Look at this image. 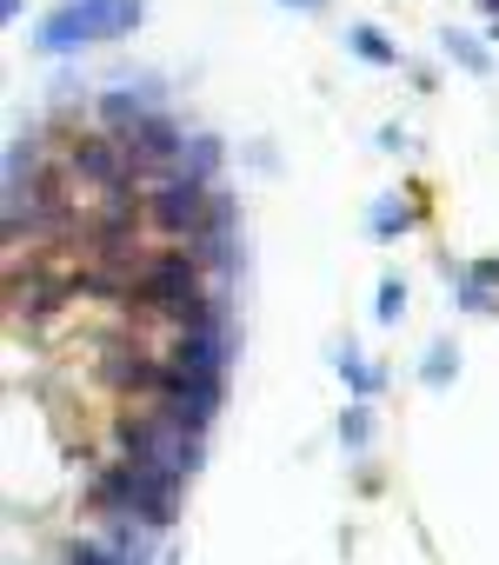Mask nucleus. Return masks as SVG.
Masks as SVG:
<instances>
[{
	"mask_svg": "<svg viewBox=\"0 0 499 565\" xmlns=\"http://www.w3.org/2000/svg\"><path fill=\"white\" fill-rule=\"evenodd\" d=\"M87 499H94L107 519H127V525L160 532V525H173V512H180V479L160 472V466H140V459H114V466L94 472Z\"/></svg>",
	"mask_w": 499,
	"mask_h": 565,
	"instance_id": "1",
	"label": "nucleus"
},
{
	"mask_svg": "<svg viewBox=\"0 0 499 565\" xmlns=\"http://www.w3.org/2000/svg\"><path fill=\"white\" fill-rule=\"evenodd\" d=\"M140 28V0H67L34 28L41 54H81L94 41H127Z\"/></svg>",
	"mask_w": 499,
	"mask_h": 565,
	"instance_id": "2",
	"label": "nucleus"
},
{
	"mask_svg": "<svg viewBox=\"0 0 499 565\" xmlns=\"http://www.w3.org/2000/svg\"><path fill=\"white\" fill-rule=\"evenodd\" d=\"M140 213L153 233L193 246L206 233V213H213V186L193 180V173H160V180H140Z\"/></svg>",
	"mask_w": 499,
	"mask_h": 565,
	"instance_id": "3",
	"label": "nucleus"
},
{
	"mask_svg": "<svg viewBox=\"0 0 499 565\" xmlns=\"http://www.w3.org/2000/svg\"><path fill=\"white\" fill-rule=\"evenodd\" d=\"M120 446H127V459L160 466V472H173V479H187V472L200 466V433H193L187 419L160 413V406L127 413V419H120Z\"/></svg>",
	"mask_w": 499,
	"mask_h": 565,
	"instance_id": "4",
	"label": "nucleus"
},
{
	"mask_svg": "<svg viewBox=\"0 0 499 565\" xmlns=\"http://www.w3.org/2000/svg\"><path fill=\"white\" fill-rule=\"evenodd\" d=\"M67 160H74V173H81L87 186H100L107 200L140 186V167H134V153H127V140H120V134H74Z\"/></svg>",
	"mask_w": 499,
	"mask_h": 565,
	"instance_id": "5",
	"label": "nucleus"
},
{
	"mask_svg": "<svg viewBox=\"0 0 499 565\" xmlns=\"http://www.w3.org/2000/svg\"><path fill=\"white\" fill-rule=\"evenodd\" d=\"M167 353H173V366H187L193 380L226 386V366H233V320H213V327L173 333V340H167Z\"/></svg>",
	"mask_w": 499,
	"mask_h": 565,
	"instance_id": "6",
	"label": "nucleus"
},
{
	"mask_svg": "<svg viewBox=\"0 0 499 565\" xmlns=\"http://www.w3.org/2000/svg\"><path fill=\"white\" fill-rule=\"evenodd\" d=\"M153 114H167V94H160V81H134V87H114V94H100V127L107 134H134L140 120H153Z\"/></svg>",
	"mask_w": 499,
	"mask_h": 565,
	"instance_id": "7",
	"label": "nucleus"
},
{
	"mask_svg": "<svg viewBox=\"0 0 499 565\" xmlns=\"http://www.w3.org/2000/svg\"><path fill=\"white\" fill-rule=\"evenodd\" d=\"M220 160H226V147H220L213 134H187V160H180V173H193V180H206V186H213Z\"/></svg>",
	"mask_w": 499,
	"mask_h": 565,
	"instance_id": "8",
	"label": "nucleus"
},
{
	"mask_svg": "<svg viewBox=\"0 0 499 565\" xmlns=\"http://www.w3.org/2000/svg\"><path fill=\"white\" fill-rule=\"evenodd\" d=\"M347 47H353L367 67H400V47H393L386 34H373V28H347Z\"/></svg>",
	"mask_w": 499,
	"mask_h": 565,
	"instance_id": "9",
	"label": "nucleus"
},
{
	"mask_svg": "<svg viewBox=\"0 0 499 565\" xmlns=\"http://www.w3.org/2000/svg\"><path fill=\"white\" fill-rule=\"evenodd\" d=\"M446 54H453V61H459L466 74H479V81L492 74V54H486V47H479L473 34H459V28H446Z\"/></svg>",
	"mask_w": 499,
	"mask_h": 565,
	"instance_id": "10",
	"label": "nucleus"
},
{
	"mask_svg": "<svg viewBox=\"0 0 499 565\" xmlns=\"http://www.w3.org/2000/svg\"><path fill=\"white\" fill-rule=\"evenodd\" d=\"M333 360H340V373H347V386H353L360 399H373V393H380V366H367V360H360L353 347H340Z\"/></svg>",
	"mask_w": 499,
	"mask_h": 565,
	"instance_id": "11",
	"label": "nucleus"
},
{
	"mask_svg": "<svg viewBox=\"0 0 499 565\" xmlns=\"http://www.w3.org/2000/svg\"><path fill=\"white\" fill-rule=\"evenodd\" d=\"M406 226H413V213H406V206L386 193V200L373 206V233H380V239H393V233H406Z\"/></svg>",
	"mask_w": 499,
	"mask_h": 565,
	"instance_id": "12",
	"label": "nucleus"
},
{
	"mask_svg": "<svg viewBox=\"0 0 499 565\" xmlns=\"http://www.w3.org/2000/svg\"><path fill=\"white\" fill-rule=\"evenodd\" d=\"M420 373H426V386H446V380H453V373H459V353H453V347H446V340H439V347H433V353H426V366H420Z\"/></svg>",
	"mask_w": 499,
	"mask_h": 565,
	"instance_id": "13",
	"label": "nucleus"
},
{
	"mask_svg": "<svg viewBox=\"0 0 499 565\" xmlns=\"http://www.w3.org/2000/svg\"><path fill=\"white\" fill-rule=\"evenodd\" d=\"M373 313H380V327H393L406 313V287H400V279H380V307Z\"/></svg>",
	"mask_w": 499,
	"mask_h": 565,
	"instance_id": "14",
	"label": "nucleus"
},
{
	"mask_svg": "<svg viewBox=\"0 0 499 565\" xmlns=\"http://www.w3.org/2000/svg\"><path fill=\"white\" fill-rule=\"evenodd\" d=\"M340 439H347V446H367V439H373V413H367V406H353V413L340 419Z\"/></svg>",
	"mask_w": 499,
	"mask_h": 565,
	"instance_id": "15",
	"label": "nucleus"
},
{
	"mask_svg": "<svg viewBox=\"0 0 499 565\" xmlns=\"http://www.w3.org/2000/svg\"><path fill=\"white\" fill-rule=\"evenodd\" d=\"M67 565H120V558H114V545H94V539H81V545L67 552Z\"/></svg>",
	"mask_w": 499,
	"mask_h": 565,
	"instance_id": "16",
	"label": "nucleus"
},
{
	"mask_svg": "<svg viewBox=\"0 0 499 565\" xmlns=\"http://www.w3.org/2000/svg\"><path fill=\"white\" fill-rule=\"evenodd\" d=\"M280 8H294V14H314V8H327V0H280Z\"/></svg>",
	"mask_w": 499,
	"mask_h": 565,
	"instance_id": "17",
	"label": "nucleus"
},
{
	"mask_svg": "<svg viewBox=\"0 0 499 565\" xmlns=\"http://www.w3.org/2000/svg\"><path fill=\"white\" fill-rule=\"evenodd\" d=\"M479 8H486V14H492V21H499V0H479Z\"/></svg>",
	"mask_w": 499,
	"mask_h": 565,
	"instance_id": "18",
	"label": "nucleus"
},
{
	"mask_svg": "<svg viewBox=\"0 0 499 565\" xmlns=\"http://www.w3.org/2000/svg\"><path fill=\"white\" fill-rule=\"evenodd\" d=\"M492 41H499V21H492Z\"/></svg>",
	"mask_w": 499,
	"mask_h": 565,
	"instance_id": "19",
	"label": "nucleus"
}]
</instances>
